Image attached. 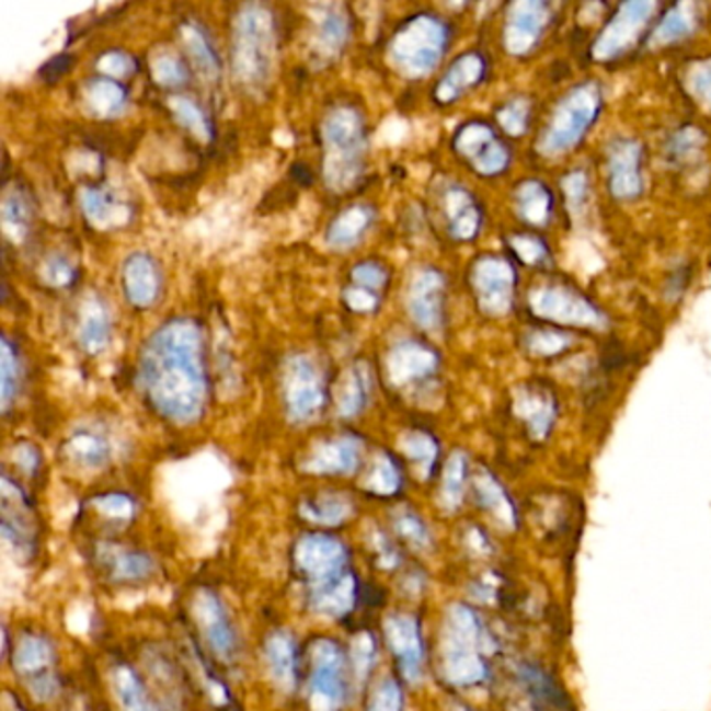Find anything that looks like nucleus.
<instances>
[{
	"mask_svg": "<svg viewBox=\"0 0 711 711\" xmlns=\"http://www.w3.org/2000/svg\"><path fill=\"white\" fill-rule=\"evenodd\" d=\"M145 378L154 403L180 420L193 415L203 399L198 336L188 323L159 332L145 359Z\"/></svg>",
	"mask_w": 711,
	"mask_h": 711,
	"instance_id": "f257e3e1",
	"label": "nucleus"
},
{
	"mask_svg": "<svg viewBox=\"0 0 711 711\" xmlns=\"http://www.w3.org/2000/svg\"><path fill=\"white\" fill-rule=\"evenodd\" d=\"M449 630H451V641L447 651L449 678L457 685H478L486 680L489 666L475 649L482 634L478 616L468 607H455Z\"/></svg>",
	"mask_w": 711,
	"mask_h": 711,
	"instance_id": "f03ea898",
	"label": "nucleus"
},
{
	"mask_svg": "<svg viewBox=\"0 0 711 711\" xmlns=\"http://www.w3.org/2000/svg\"><path fill=\"white\" fill-rule=\"evenodd\" d=\"M599 101H601L599 94L590 87L578 88L572 92V96L565 99V103L555 115L558 119L551 131L553 145L558 149L578 142V138L584 136V131L595 122Z\"/></svg>",
	"mask_w": 711,
	"mask_h": 711,
	"instance_id": "7ed1b4c3",
	"label": "nucleus"
},
{
	"mask_svg": "<svg viewBox=\"0 0 711 711\" xmlns=\"http://www.w3.org/2000/svg\"><path fill=\"white\" fill-rule=\"evenodd\" d=\"M517 678L521 680V685L526 689L530 690V695L535 699H539L540 703L551 706V708H555L558 711H574L572 701L560 689V685L555 683V678L551 674H547L537 664H526V662L519 664Z\"/></svg>",
	"mask_w": 711,
	"mask_h": 711,
	"instance_id": "20e7f679",
	"label": "nucleus"
},
{
	"mask_svg": "<svg viewBox=\"0 0 711 711\" xmlns=\"http://www.w3.org/2000/svg\"><path fill=\"white\" fill-rule=\"evenodd\" d=\"M288 403L295 417H307L311 411L318 410L322 403V392L318 387L313 367L299 359L288 388Z\"/></svg>",
	"mask_w": 711,
	"mask_h": 711,
	"instance_id": "39448f33",
	"label": "nucleus"
},
{
	"mask_svg": "<svg viewBox=\"0 0 711 711\" xmlns=\"http://www.w3.org/2000/svg\"><path fill=\"white\" fill-rule=\"evenodd\" d=\"M478 496H480V503L491 509V512H496L498 516H503V519L509 524V526H517V514L512 498L505 495L503 486L496 482L495 478L486 475L484 480L478 482Z\"/></svg>",
	"mask_w": 711,
	"mask_h": 711,
	"instance_id": "423d86ee",
	"label": "nucleus"
},
{
	"mask_svg": "<svg viewBox=\"0 0 711 711\" xmlns=\"http://www.w3.org/2000/svg\"><path fill=\"white\" fill-rule=\"evenodd\" d=\"M316 690L332 699H341L343 695V676H341V657L336 653H330L323 657L316 666V676H313Z\"/></svg>",
	"mask_w": 711,
	"mask_h": 711,
	"instance_id": "0eeeda50",
	"label": "nucleus"
},
{
	"mask_svg": "<svg viewBox=\"0 0 711 711\" xmlns=\"http://www.w3.org/2000/svg\"><path fill=\"white\" fill-rule=\"evenodd\" d=\"M138 282L136 286L129 288V297L136 302H149L154 297L157 288V278L151 263L145 257L131 259V265L128 267V282Z\"/></svg>",
	"mask_w": 711,
	"mask_h": 711,
	"instance_id": "6e6552de",
	"label": "nucleus"
},
{
	"mask_svg": "<svg viewBox=\"0 0 711 711\" xmlns=\"http://www.w3.org/2000/svg\"><path fill=\"white\" fill-rule=\"evenodd\" d=\"M463 482H466V463L461 457H452L447 472V495L451 496L452 501L461 498Z\"/></svg>",
	"mask_w": 711,
	"mask_h": 711,
	"instance_id": "1a4fd4ad",
	"label": "nucleus"
},
{
	"mask_svg": "<svg viewBox=\"0 0 711 711\" xmlns=\"http://www.w3.org/2000/svg\"><path fill=\"white\" fill-rule=\"evenodd\" d=\"M105 339H107V323L101 318V320H88L87 325H84V341H87L88 346L96 348V346L105 345Z\"/></svg>",
	"mask_w": 711,
	"mask_h": 711,
	"instance_id": "9d476101",
	"label": "nucleus"
}]
</instances>
